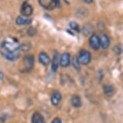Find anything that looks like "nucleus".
Instances as JSON below:
<instances>
[{
  "label": "nucleus",
  "instance_id": "obj_10",
  "mask_svg": "<svg viewBox=\"0 0 123 123\" xmlns=\"http://www.w3.org/2000/svg\"><path fill=\"white\" fill-rule=\"evenodd\" d=\"M61 94L59 91H54L52 92V97H51V102L53 105H58L60 104V101H61Z\"/></svg>",
  "mask_w": 123,
  "mask_h": 123
},
{
  "label": "nucleus",
  "instance_id": "obj_3",
  "mask_svg": "<svg viewBox=\"0 0 123 123\" xmlns=\"http://www.w3.org/2000/svg\"><path fill=\"white\" fill-rule=\"evenodd\" d=\"M71 64V56L68 52H64L60 56L59 64L63 68H67Z\"/></svg>",
  "mask_w": 123,
  "mask_h": 123
},
{
  "label": "nucleus",
  "instance_id": "obj_14",
  "mask_svg": "<svg viewBox=\"0 0 123 123\" xmlns=\"http://www.w3.org/2000/svg\"><path fill=\"white\" fill-rule=\"evenodd\" d=\"M71 103L74 107L76 108H80L81 106V98L78 95H73L71 98Z\"/></svg>",
  "mask_w": 123,
  "mask_h": 123
},
{
  "label": "nucleus",
  "instance_id": "obj_5",
  "mask_svg": "<svg viewBox=\"0 0 123 123\" xmlns=\"http://www.w3.org/2000/svg\"><path fill=\"white\" fill-rule=\"evenodd\" d=\"M20 13H21L22 16H25V17H29L33 13V7L31 5H30L28 3L24 2L22 4L21 10H20Z\"/></svg>",
  "mask_w": 123,
  "mask_h": 123
},
{
  "label": "nucleus",
  "instance_id": "obj_6",
  "mask_svg": "<svg viewBox=\"0 0 123 123\" xmlns=\"http://www.w3.org/2000/svg\"><path fill=\"white\" fill-rule=\"evenodd\" d=\"M25 64V70L26 72L31 71L34 66V57L31 55H27L24 58Z\"/></svg>",
  "mask_w": 123,
  "mask_h": 123
},
{
  "label": "nucleus",
  "instance_id": "obj_15",
  "mask_svg": "<svg viewBox=\"0 0 123 123\" xmlns=\"http://www.w3.org/2000/svg\"><path fill=\"white\" fill-rule=\"evenodd\" d=\"M104 92L106 96H112L114 92V87L112 85H106L104 86Z\"/></svg>",
  "mask_w": 123,
  "mask_h": 123
},
{
  "label": "nucleus",
  "instance_id": "obj_12",
  "mask_svg": "<svg viewBox=\"0 0 123 123\" xmlns=\"http://www.w3.org/2000/svg\"><path fill=\"white\" fill-rule=\"evenodd\" d=\"M39 61L42 64L46 66L50 63V58L47 53L44 52H42L39 53Z\"/></svg>",
  "mask_w": 123,
  "mask_h": 123
},
{
  "label": "nucleus",
  "instance_id": "obj_1",
  "mask_svg": "<svg viewBox=\"0 0 123 123\" xmlns=\"http://www.w3.org/2000/svg\"><path fill=\"white\" fill-rule=\"evenodd\" d=\"M20 48L21 46L17 39L10 37L1 43L0 53L6 60L15 61L20 55V50H21Z\"/></svg>",
  "mask_w": 123,
  "mask_h": 123
},
{
  "label": "nucleus",
  "instance_id": "obj_13",
  "mask_svg": "<svg viewBox=\"0 0 123 123\" xmlns=\"http://www.w3.org/2000/svg\"><path fill=\"white\" fill-rule=\"evenodd\" d=\"M59 60H60V55L58 54V52H55V54L53 56L52 63V70L54 73L57 71L58 66H59Z\"/></svg>",
  "mask_w": 123,
  "mask_h": 123
},
{
  "label": "nucleus",
  "instance_id": "obj_2",
  "mask_svg": "<svg viewBox=\"0 0 123 123\" xmlns=\"http://www.w3.org/2000/svg\"><path fill=\"white\" fill-rule=\"evenodd\" d=\"M77 59L79 60V62H80V64L86 65V64H89L90 62H91L92 55L89 51H87L85 49H82L79 52V55H78Z\"/></svg>",
  "mask_w": 123,
  "mask_h": 123
},
{
  "label": "nucleus",
  "instance_id": "obj_11",
  "mask_svg": "<svg viewBox=\"0 0 123 123\" xmlns=\"http://www.w3.org/2000/svg\"><path fill=\"white\" fill-rule=\"evenodd\" d=\"M31 123H45V119L41 113L36 112L31 117Z\"/></svg>",
  "mask_w": 123,
  "mask_h": 123
},
{
  "label": "nucleus",
  "instance_id": "obj_8",
  "mask_svg": "<svg viewBox=\"0 0 123 123\" xmlns=\"http://www.w3.org/2000/svg\"><path fill=\"white\" fill-rule=\"evenodd\" d=\"M31 18L28 17H25V16L19 15L16 18L15 23L18 26H26V25H29L31 24Z\"/></svg>",
  "mask_w": 123,
  "mask_h": 123
},
{
  "label": "nucleus",
  "instance_id": "obj_17",
  "mask_svg": "<svg viewBox=\"0 0 123 123\" xmlns=\"http://www.w3.org/2000/svg\"><path fill=\"white\" fill-rule=\"evenodd\" d=\"M80 62H79L78 59L76 57H74L73 60V67L75 68L76 70H79V69L80 68Z\"/></svg>",
  "mask_w": 123,
  "mask_h": 123
},
{
  "label": "nucleus",
  "instance_id": "obj_9",
  "mask_svg": "<svg viewBox=\"0 0 123 123\" xmlns=\"http://www.w3.org/2000/svg\"><path fill=\"white\" fill-rule=\"evenodd\" d=\"M99 38H100V43H101V47L103 49H107L110 45V40L108 36L105 34H102Z\"/></svg>",
  "mask_w": 123,
  "mask_h": 123
},
{
  "label": "nucleus",
  "instance_id": "obj_7",
  "mask_svg": "<svg viewBox=\"0 0 123 123\" xmlns=\"http://www.w3.org/2000/svg\"><path fill=\"white\" fill-rule=\"evenodd\" d=\"M39 5L47 10H52L56 7L54 0H39Z\"/></svg>",
  "mask_w": 123,
  "mask_h": 123
},
{
  "label": "nucleus",
  "instance_id": "obj_19",
  "mask_svg": "<svg viewBox=\"0 0 123 123\" xmlns=\"http://www.w3.org/2000/svg\"><path fill=\"white\" fill-rule=\"evenodd\" d=\"M84 1L85 2V3H92V2H93V0H84Z\"/></svg>",
  "mask_w": 123,
  "mask_h": 123
},
{
  "label": "nucleus",
  "instance_id": "obj_20",
  "mask_svg": "<svg viewBox=\"0 0 123 123\" xmlns=\"http://www.w3.org/2000/svg\"><path fill=\"white\" fill-rule=\"evenodd\" d=\"M3 73H1V72H0V80H3Z\"/></svg>",
  "mask_w": 123,
  "mask_h": 123
},
{
  "label": "nucleus",
  "instance_id": "obj_16",
  "mask_svg": "<svg viewBox=\"0 0 123 123\" xmlns=\"http://www.w3.org/2000/svg\"><path fill=\"white\" fill-rule=\"evenodd\" d=\"M69 27H70V28L73 30V31H76L77 32L80 31V26H79L76 22H70L69 23Z\"/></svg>",
  "mask_w": 123,
  "mask_h": 123
},
{
  "label": "nucleus",
  "instance_id": "obj_4",
  "mask_svg": "<svg viewBox=\"0 0 123 123\" xmlns=\"http://www.w3.org/2000/svg\"><path fill=\"white\" fill-rule=\"evenodd\" d=\"M89 45L92 49L97 51L101 48V43H100V38L97 34H92L89 38Z\"/></svg>",
  "mask_w": 123,
  "mask_h": 123
},
{
  "label": "nucleus",
  "instance_id": "obj_18",
  "mask_svg": "<svg viewBox=\"0 0 123 123\" xmlns=\"http://www.w3.org/2000/svg\"><path fill=\"white\" fill-rule=\"evenodd\" d=\"M52 123H63L62 122V121L60 119V118H58V117H55L53 119V121L52 122Z\"/></svg>",
  "mask_w": 123,
  "mask_h": 123
}]
</instances>
